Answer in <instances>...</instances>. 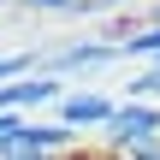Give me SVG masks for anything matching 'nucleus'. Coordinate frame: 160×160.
Here are the masks:
<instances>
[{"label":"nucleus","instance_id":"nucleus-1","mask_svg":"<svg viewBox=\"0 0 160 160\" xmlns=\"http://www.w3.org/2000/svg\"><path fill=\"white\" fill-rule=\"evenodd\" d=\"M142 148H160V101H119V113L107 119L101 131V154L107 160H125V154H142Z\"/></svg>","mask_w":160,"mask_h":160},{"label":"nucleus","instance_id":"nucleus-2","mask_svg":"<svg viewBox=\"0 0 160 160\" xmlns=\"http://www.w3.org/2000/svg\"><path fill=\"white\" fill-rule=\"evenodd\" d=\"M125 53H119V42H107V36H83V42H65V48H48L42 53V71H53V77H89V71H101V65H119Z\"/></svg>","mask_w":160,"mask_h":160},{"label":"nucleus","instance_id":"nucleus-3","mask_svg":"<svg viewBox=\"0 0 160 160\" xmlns=\"http://www.w3.org/2000/svg\"><path fill=\"white\" fill-rule=\"evenodd\" d=\"M65 89H71L65 77H53V71H30V77H18V83H0V113H24V119H36L42 107H59Z\"/></svg>","mask_w":160,"mask_h":160},{"label":"nucleus","instance_id":"nucleus-4","mask_svg":"<svg viewBox=\"0 0 160 160\" xmlns=\"http://www.w3.org/2000/svg\"><path fill=\"white\" fill-rule=\"evenodd\" d=\"M119 113V101L113 95H101V89H83V83H71L65 95H59V107H53V119L59 125H71L77 137L83 131H107V119Z\"/></svg>","mask_w":160,"mask_h":160},{"label":"nucleus","instance_id":"nucleus-5","mask_svg":"<svg viewBox=\"0 0 160 160\" xmlns=\"http://www.w3.org/2000/svg\"><path fill=\"white\" fill-rule=\"evenodd\" d=\"M18 142H30V148H42V154H71V148H77V131L59 125V119H30Z\"/></svg>","mask_w":160,"mask_h":160},{"label":"nucleus","instance_id":"nucleus-6","mask_svg":"<svg viewBox=\"0 0 160 160\" xmlns=\"http://www.w3.org/2000/svg\"><path fill=\"white\" fill-rule=\"evenodd\" d=\"M30 71H42V53H36V48L0 53V83H18V77H30Z\"/></svg>","mask_w":160,"mask_h":160},{"label":"nucleus","instance_id":"nucleus-7","mask_svg":"<svg viewBox=\"0 0 160 160\" xmlns=\"http://www.w3.org/2000/svg\"><path fill=\"white\" fill-rule=\"evenodd\" d=\"M0 160H65V154H42V148H30V142H12Z\"/></svg>","mask_w":160,"mask_h":160},{"label":"nucleus","instance_id":"nucleus-8","mask_svg":"<svg viewBox=\"0 0 160 160\" xmlns=\"http://www.w3.org/2000/svg\"><path fill=\"white\" fill-rule=\"evenodd\" d=\"M125 160H160V148H142V154H125Z\"/></svg>","mask_w":160,"mask_h":160},{"label":"nucleus","instance_id":"nucleus-9","mask_svg":"<svg viewBox=\"0 0 160 160\" xmlns=\"http://www.w3.org/2000/svg\"><path fill=\"white\" fill-rule=\"evenodd\" d=\"M148 24H160V6H154V12H148Z\"/></svg>","mask_w":160,"mask_h":160}]
</instances>
